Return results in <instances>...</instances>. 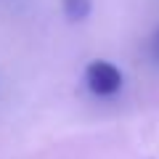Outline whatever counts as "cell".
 Segmentation results:
<instances>
[{
  "label": "cell",
  "instance_id": "1",
  "mask_svg": "<svg viewBox=\"0 0 159 159\" xmlns=\"http://www.w3.org/2000/svg\"><path fill=\"white\" fill-rule=\"evenodd\" d=\"M85 82H88V88H90L96 96H114V93H119V88H122V72H119L114 64L98 58V61L88 64Z\"/></svg>",
  "mask_w": 159,
  "mask_h": 159
},
{
  "label": "cell",
  "instance_id": "2",
  "mask_svg": "<svg viewBox=\"0 0 159 159\" xmlns=\"http://www.w3.org/2000/svg\"><path fill=\"white\" fill-rule=\"evenodd\" d=\"M90 13V0H64V16L69 21H82Z\"/></svg>",
  "mask_w": 159,
  "mask_h": 159
},
{
  "label": "cell",
  "instance_id": "3",
  "mask_svg": "<svg viewBox=\"0 0 159 159\" xmlns=\"http://www.w3.org/2000/svg\"><path fill=\"white\" fill-rule=\"evenodd\" d=\"M151 53H154V58L159 61V29L154 32V40H151Z\"/></svg>",
  "mask_w": 159,
  "mask_h": 159
}]
</instances>
